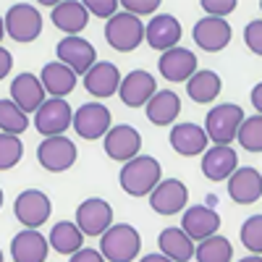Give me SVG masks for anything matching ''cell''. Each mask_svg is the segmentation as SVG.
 Returning <instances> with one entry per match:
<instances>
[{"label": "cell", "instance_id": "obj_1", "mask_svg": "<svg viewBox=\"0 0 262 262\" xmlns=\"http://www.w3.org/2000/svg\"><path fill=\"white\" fill-rule=\"evenodd\" d=\"M163 179V168L152 155H137L121 165L118 181L128 196H147Z\"/></svg>", "mask_w": 262, "mask_h": 262}, {"label": "cell", "instance_id": "obj_2", "mask_svg": "<svg viewBox=\"0 0 262 262\" xmlns=\"http://www.w3.org/2000/svg\"><path fill=\"white\" fill-rule=\"evenodd\" d=\"M105 262H134L142 252V236L128 223H113L100 236V249Z\"/></svg>", "mask_w": 262, "mask_h": 262}, {"label": "cell", "instance_id": "obj_3", "mask_svg": "<svg viewBox=\"0 0 262 262\" xmlns=\"http://www.w3.org/2000/svg\"><path fill=\"white\" fill-rule=\"evenodd\" d=\"M244 121V111L242 105L236 102H221L215 105L212 111L207 113L205 118V134H207V142L217 144V147H231V142L236 139V131Z\"/></svg>", "mask_w": 262, "mask_h": 262}, {"label": "cell", "instance_id": "obj_4", "mask_svg": "<svg viewBox=\"0 0 262 262\" xmlns=\"http://www.w3.org/2000/svg\"><path fill=\"white\" fill-rule=\"evenodd\" d=\"M105 39H107V45H111L113 50H118V53L137 50L142 45V39H144V24H142V18L131 16L126 11H118L116 16L107 18V24H105Z\"/></svg>", "mask_w": 262, "mask_h": 262}, {"label": "cell", "instance_id": "obj_5", "mask_svg": "<svg viewBox=\"0 0 262 262\" xmlns=\"http://www.w3.org/2000/svg\"><path fill=\"white\" fill-rule=\"evenodd\" d=\"M3 24H6V34L13 42L27 45V42H34L42 34V13L29 3H16L3 16Z\"/></svg>", "mask_w": 262, "mask_h": 262}, {"label": "cell", "instance_id": "obj_6", "mask_svg": "<svg viewBox=\"0 0 262 262\" xmlns=\"http://www.w3.org/2000/svg\"><path fill=\"white\" fill-rule=\"evenodd\" d=\"M71 126H74V131L81 139L95 142V139H102L107 131H111L113 118H111L107 105H102V102H84V105H79L74 111Z\"/></svg>", "mask_w": 262, "mask_h": 262}, {"label": "cell", "instance_id": "obj_7", "mask_svg": "<svg viewBox=\"0 0 262 262\" xmlns=\"http://www.w3.org/2000/svg\"><path fill=\"white\" fill-rule=\"evenodd\" d=\"M50 212H53L50 196L45 191H39V189L21 191L16 196V202H13L16 221L24 228H32V231H39V226H45L50 221Z\"/></svg>", "mask_w": 262, "mask_h": 262}, {"label": "cell", "instance_id": "obj_8", "mask_svg": "<svg viewBox=\"0 0 262 262\" xmlns=\"http://www.w3.org/2000/svg\"><path fill=\"white\" fill-rule=\"evenodd\" d=\"M76 144L69 137H45L37 147L39 165L50 173H63L76 163Z\"/></svg>", "mask_w": 262, "mask_h": 262}, {"label": "cell", "instance_id": "obj_9", "mask_svg": "<svg viewBox=\"0 0 262 262\" xmlns=\"http://www.w3.org/2000/svg\"><path fill=\"white\" fill-rule=\"evenodd\" d=\"M102 147H105V155L116 160V163H128L131 158L139 155L142 149V134L128 126V123H121V126H111V131L102 137Z\"/></svg>", "mask_w": 262, "mask_h": 262}, {"label": "cell", "instance_id": "obj_10", "mask_svg": "<svg viewBox=\"0 0 262 262\" xmlns=\"http://www.w3.org/2000/svg\"><path fill=\"white\" fill-rule=\"evenodd\" d=\"M55 55H58V63L69 66V69L79 76H84L86 71L97 63V53H95V45L84 37H63L55 48Z\"/></svg>", "mask_w": 262, "mask_h": 262}, {"label": "cell", "instance_id": "obj_11", "mask_svg": "<svg viewBox=\"0 0 262 262\" xmlns=\"http://www.w3.org/2000/svg\"><path fill=\"white\" fill-rule=\"evenodd\" d=\"M74 111L66 100L50 97L39 105V111L34 113V126L42 137H63V131L71 126Z\"/></svg>", "mask_w": 262, "mask_h": 262}, {"label": "cell", "instance_id": "obj_12", "mask_svg": "<svg viewBox=\"0 0 262 262\" xmlns=\"http://www.w3.org/2000/svg\"><path fill=\"white\" fill-rule=\"evenodd\" d=\"M76 226L84 236H102L113 226V207L100 196H90L76 207Z\"/></svg>", "mask_w": 262, "mask_h": 262}, {"label": "cell", "instance_id": "obj_13", "mask_svg": "<svg viewBox=\"0 0 262 262\" xmlns=\"http://www.w3.org/2000/svg\"><path fill=\"white\" fill-rule=\"evenodd\" d=\"M147 196H149V207L158 215H176L189 202V189L179 179H160V184Z\"/></svg>", "mask_w": 262, "mask_h": 262}, {"label": "cell", "instance_id": "obj_14", "mask_svg": "<svg viewBox=\"0 0 262 262\" xmlns=\"http://www.w3.org/2000/svg\"><path fill=\"white\" fill-rule=\"evenodd\" d=\"M158 92V81L152 74L142 71V69H134L128 71L121 84H118V95H121V102L128 105V107H142L149 102V97Z\"/></svg>", "mask_w": 262, "mask_h": 262}, {"label": "cell", "instance_id": "obj_15", "mask_svg": "<svg viewBox=\"0 0 262 262\" xmlns=\"http://www.w3.org/2000/svg\"><path fill=\"white\" fill-rule=\"evenodd\" d=\"M144 39L152 50H170V48H179V39H181V24L176 16L170 13H158L149 18V24L144 27Z\"/></svg>", "mask_w": 262, "mask_h": 262}, {"label": "cell", "instance_id": "obj_16", "mask_svg": "<svg viewBox=\"0 0 262 262\" xmlns=\"http://www.w3.org/2000/svg\"><path fill=\"white\" fill-rule=\"evenodd\" d=\"M191 242H205V238L215 236L221 228V215L207 205H194L184 210V221L179 226Z\"/></svg>", "mask_w": 262, "mask_h": 262}, {"label": "cell", "instance_id": "obj_17", "mask_svg": "<svg viewBox=\"0 0 262 262\" xmlns=\"http://www.w3.org/2000/svg\"><path fill=\"white\" fill-rule=\"evenodd\" d=\"M191 37L205 53H221L223 48H228V42H231V24L226 18L205 16V18H200L194 24Z\"/></svg>", "mask_w": 262, "mask_h": 262}, {"label": "cell", "instance_id": "obj_18", "mask_svg": "<svg viewBox=\"0 0 262 262\" xmlns=\"http://www.w3.org/2000/svg\"><path fill=\"white\" fill-rule=\"evenodd\" d=\"M118 84H121V71L111 60H97L92 69L84 74V90L97 100L113 97L118 92Z\"/></svg>", "mask_w": 262, "mask_h": 262}, {"label": "cell", "instance_id": "obj_19", "mask_svg": "<svg viewBox=\"0 0 262 262\" xmlns=\"http://www.w3.org/2000/svg\"><path fill=\"white\" fill-rule=\"evenodd\" d=\"M45 100H48V95H45V90H42V84H39V76L24 71V74H18L11 81V102L18 107V111H24L27 116L37 113L39 105Z\"/></svg>", "mask_w": 262, "mask_h": 262}, {"label": "cell", "instance_id": "obj_20", "mask_svg": "<svg viewBox=\"0 0 262 262\" xmlns=\"http://www.w3.org/2000/svg\"><path fill=\"white\" fill-rule=\"evenodd\" d=\"M170 147L179 152V155L184 158H196L202 155V152L207 149V134L202 126H196L191 121H181V123H173L170 128Z\"/></svg>", "mask_w": 262, "mask_h": 262}, {"label": "cell", "instance_id": "obj_21", "mask_svg": "<svg viewBox=\"0 0 262 262\" xmlns=\"http://www.w3.org/2000/svg\"><path fill=\"white\" fill-rule=\"evenodd\" d=\"M228 196L236 205H254L262 196V176L257 168H236L228 179Z\"/></svg>", "mask_w": 262, "mask_h": 262}, {"label": "cell", "instance_id": "obj_22", "mask_svg": "<svg viewBox=\"0 0 262 262\" xmlns=\"http://www.w3.org/2000/svg\"><path fill=\"white\" fill-rule=\"evenodd\" d=\"M236 168H238V155L233 147L212 144L202 152V173L210 181H228Z\"/></svg>", "mask_w": 262, "mask_h": 262}, {"label": "cell", "instance_id": "obj_23", "mask_svg": "<svg viewBox=\"0 0 262 262\" xmlns=\"http://www.w3.org/2000/svg\"><path fill=\"white\" fill-rule=\"evenodd\" d=\"M50 252L48 238L39 231L24 228L11 238V257L13 262H45Z\"/></svg>", "mask_w": 262, "mask_h": 262}, {"label": "cell", "instance_id": "obj_24", "mask_svg": "<svg viewBox=\"0 0 262 262\" xmlns=\"http://www.w3.org/2000/svg\"><path fill=\"white\" fill-rule=\"evenodd\" d=\"M147 121L155 126H173L181 116V97L170 90H158L144 105Z\"/></svg>", "mask_w": 262, "mask_h": 262}, {"label": "cell", "instance_id": "obj_25", "mask_svg": "<svg viewBox=\"0 0 262 262\" xmlns=\"http://www.w3.org/2000/svg\"><path fill=\"white\" fill-rule=\"evenodd\" d=\"M76 74L69 69V66H63L58 60L53 63H45L42 66V74H39V84L42 90H45V95H53L58 100H63L66 95H71L76 90Z\"/></svg>", "mask_w": 262, "mask_h": 262}, {"label": "cell", "instance_id": "obj_26", "mask_svg": "<svg viewBox=\"0 0 262 262\" xmlns=\"http://www.w3.org/2000/svg\"><path fill=\"white\" fill-rule=\"evenodd\" d=\"M158 69L168 81H189V76L196 71V55L186 48H170L158 60Z\"/></svg>", "mask_w": 262, "mask_h": 262}, {"label": "cell", "instance_id": "obj_27", "mask_svg": "<svg viewBox=\"0 0 262 262\" xmlns=\"http://www.w3.org/2000/svg\"><path fill=\"white\" fill-rule=\"evenodd\" d=\"M53 24L63 32V34H69V37H76L84 27H86V21H90V13H86L84 3L81 0H63V3L53 6Z\"/></svg>", "mask_w": 262, "mask_h": 262}, {"label": "cell", "instance_id": "obj_28", "mask_svg": "<svg viewBox=\"0 0 262 262\" xmlns=\"http://www.w3.org/2000/svg\"><path fill=\"white\" fill-rule=\"evenodd\" d=\"M158 247H160V254L168 257L170 262H189L194 257V242L179 226L165 228L158 236Z\"/></svg>", "mask_w": 262, "mask_h": 262}, {"label": "cell", "instance_id": "obj_29", "mask_svg": "<svg viewBox=\"0 0 262 262\" xmlns=\"http://www.w3.org/2000/svg\"><path fill=\"white\" fill-rule=\"evenodd\" d=\"M221 90H223L221 76H217L215 71H207V69H205V71L196 69V71L189 76V81H186V95H189L194 102H200V105H207V102L217 100Z\"/></svg>", "mask_w": 262, "mask_h": 262}, {"label": "cell", "instance_id": "obj_30", "mask_svg": "<svg viewBox=\"0 0 262 262\" xmlns=\"http://www.w3.org/2000/svg\"><path fill=\"white\" fill-rule=\"evenodd\" d=\"M48 244L58 252V254H74L84 247V233L79 231L76 223L71 221H60L50 228V236H48Z\"/></svg>", "mask_w": 262, "mask_h": 262}, {"label": "cell", "instance_id": "obj_31", "mask_svg": "<svg viewBox=\"0 0 262 262\" xmlns=\"http://www.w3.org/2000/svg\"><path fill=\"white\" fill-rule=\"evenodd\" d=\"M194 257L196 262H231L233 259V247L226 236H210L205 242L194 244Z\"/></svg>", "mask_w": 262, "mask_h": 262}, {"label": "cell", "instance_id": "obj_32", "mask_svg": "<svg viewBox=\"0 0 262 262\" xmlns=\"http://www.w3.org/2000/svg\"><path fill=\"white\" fill-rule=\"evenodd\" d=\"M0 128H3V134L18 137L29 128V116L18 111L11 100H0Z\"/></svg>", "mask_w": 262, "mask_h": 262}, {"label": "cell", "instance_id": "obj_33", "mask_svg": "<svg viewBox=\"0 0 262 262\" xmlns=\"http://www.w3.org/2000/svg\"><path fill=\"white\" fill-rule=\"evenodd\" d=\"M236 142L247 152H259L262 149V116H249L242 121L236 131Z\"/></svg>", "mask_w": 262, "mask_h": 262}, {"label": "cell", "instance_id": "obj_34", "mask_svg": "<svg viewBox=\"0 0 262 262\" xmlns=\"http://www.w3.org/2000/svg\"><path fill=\"white\" fill-rule=\"evenodd\" d=\"M21 155H24V142L13 134H0V170H11Z\"/></svg>", "mask_w": 262, "mask_h": 262}, {"label": "cell", "instance_id": "obj_35", "mask_svg": "<svg viewBox=\"0 0 262 262\" xmlns=\"http://www.w3.org/2000/svg\"><path fill=\"white\" fill-rule=\"evenodd\" d=\"M238 236H242V244H244L252 254H259V252H262V215L247 217Z\"/></svg>", "mask_w": 262, "mask_h": 262}, {"label": "cell", "instance_id": "obj_36", "mask_svg": "<svg viewBox=\"0 0 262 262\" xmlns=\"http://www.w3.org/2000/svg\"><path fill=\"white\" fill-rule=\"evenodd\" d=\"M158 0H121L118 3V8L121 11H126V13H131V16H149V13H155L158 11Z\"/></svg>", "mask_w": 262, "mask_h": 262}, {"label": "cell", "instance_id": "obj_37", "mask_svg": "<svg viewBox=\"0 0 262 262\" xmlns=\"http://www.w3.org/2000/svg\"><path fill=\"white\" fill-rule=\"evenodd\" d=\"M244 42L254 55H262V21L254 18L244 27Z\"/></svg>", "mask_w": 262, "mask_h": 262}, {"label": "cell", "instance_id": "obj_38", "mask_svg": "<svg viewBox=\"0 0 262 262\" xmlns=\"http://www.w3.org/2000/svg\"><path fill=\"white\" fill-rule=\"evenodd\" d=\"M90 16H100V18H111L118 13V0H86L84 3Z\"/></svg>", "mask_w": 262, "mask_h": 262}, {"label": "cell", "instance_id": "obj_39", "mask_svg": "<svg viewBox=\"0 0 262 262\" xmlns=\"http://www.w3.org/2000/svg\"><path fill=\"white\" fill-rule=\"evenodd\" d=\"M202 11L215 18H226L236 11V0H202Z\"/></svg>", "mask_w": 262, "mask_h": 262}, {"label": "cell", "instance_id": "obj_40", "mask_svg": "<svg viewBox=\"0 0 262 262\" xmlns=\"http://www.w3.org/2000/svg\"><path fill=\"white\" fill-rule=\"evenodd\" d=\"M69 262H105V259H102V254H100L97 249L81 247L79 252H74V254H71V259H69Z\"/></svg>", "mask_w": 262, "mask_h": 262}, {"label": "cell", "instance_id": "obj_41", "mask_svg": "<svg viewBox=\"0 0 262 262\" xmlns=\"http://www.w3.org/2000/svg\"><path fill=\"white\" fill-rule=\"evenodd\" d=\"M11 69H13V58L3 45H0V79H6L11 74Z\"/></svg>", "mask_w": 262, "mask_h": 262}, {"label": "cell", "instance_id": "obj_42", "mask_svg": "<svg viewBox=\"0 0 262 262\" xmlns=\"http://www.w3.org/2000/svg\"><path fill=\"white\" fill-rule=\"evenodd\" d=\"M252 105H254V111H257V116H259V111H262V86H259V84L252 90Z\"/></svg>", "mask_w": 262, "mask_h": 262}, {"label": "cell", "instance_id": "obj_43", "mask_svg": "<svg viewBox=\"0 0 262 262\" xmlns=\"http://www.w3.org/2000/svg\"><path fill=\"white\" fill-rule=\"evenodd\" d=\"M139 262H170V259H168V257H163L160 252H152V254H144Z\"/></svg>", "mask_w": 262, "mask_h": 262}, {"label": "cell", "instance_id": "obj_44", "mask_svg": "<svg viewBox=\"0 0 262 262\" xmlns=\"http://www.w3.org/2000/svg\"><path fill=\"white\" fill-rule=\"evenodd\" d=\"M238 262H262L259 254H252V257H244V259H238Z\"/></svg>", "mask_w": 262, "mask_h": 262}, {"label": "cell", "instance_id": "obj_45", "mask_svg": "<svg viewBox=\"0 0 262 262\" xmlns=\"http://www.w3.org/2000/svg\"><path fill=\"white\" fill-rule=\"evenodd\" d=\"M6 37V24H3V16H0V39Z\"/></svg>", "mask_w": 262, "mask_h": 262}, {"label": "cell", "instance_id": "obj_46", "mask_svg": "<svg viewBox=\"0 0 262 262\" xmlns=\"http://www.w3.org/2000/svg\"><path fill=\"white\" fill-rule=\"evenodd\" d=\"M0 207H3V189H0Z\"/></svg>", "mask_w": 262, "mask_h": 262}, {"label": "cell", "instance_id": "obj_47", "mask_svg": "<svg viewBox=\"0 0 262 262\" xmlns=\"http://www.w3.org/2000/svg\"><path fill=\"white\" fill-rule=\"evenodd\" d=\"M0 262H3V252H0Z\"/></svg>", "mask_w": 262, "mask_h": 262}]
</instances>
